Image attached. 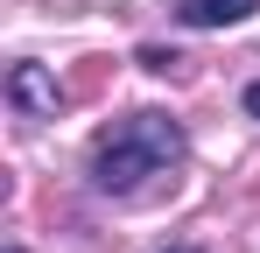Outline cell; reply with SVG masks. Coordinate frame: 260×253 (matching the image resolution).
<instances>
[{"mask_svg":"<svg viewBox=\"0 0 260 253\" xmlns=\"http://www.w3.org/2000/svg\"><path fill=\"white\" fill-rule=\"evenodd\" d=\"M99 84H106V56H91L85 71H78V78H71V99H91V91H99Z\"/></svg>","mask_w":260,"mask_h":253,"instance_id":"cell-4","label":"cell"},{"mask_svg":"<svg viewBox=\"0 0 260 253\" xmlns=\"http://www.w3.org/2000/svg\"><path fill=\"white\" fill-rule=\"evenodd\" d=\"M260 0H176V14L190 21V28H232V21H246Z\"/></svg>","mask_w":260,"mask_h":253,"instance_id":"cell-3","label":"cell"},{"mask_svg":"<svg viewBox=\"0 0 260 253\" xmlns=\"http://www.w3.org/2000/svg\"><path fill=\"white\" fill-rule=\"evenodd\" d=\"M141 71H183V56L162 49V42H148V49H141Z\"/></svg>","mask_w":260,"mask_h":253,"instance_id":"cell-5","label":"cell"},{"mask_svg":"<svg viewBox=\"0 0 260 253\" xmlns=\"http://www.w3.org/2000/svg\"><path fill=\"white\" fill-rule=\"evenodd\" d=\"M7 99H14L21 120H56V113L71 106V84H56L43 64H14V71H7Z\"/></svg>","mask_w":260,"mask_h":253,"instance_id":"cell-2","label":"cell"},{"mask_svg":"<svg viewBox=\"0 0 260 253\" xmlns=\"http://www.w3.org/2000/svg\"><path fill=\"white\" fill-rule=\"evenodd\" d=\"M183 162V126L169 113H127V120H113L99 134V148H91V183L106 190V197H134L148 176H162V169Z\"/></svg>","mask_w":260,"mask_h":253,"instance_id":"cell-1","label":"cell"},{"mask_svg":"<svg viewBox=\"0 0 260 253\" xmlns=\"http://www.w3.org/2000/svg\"><path fill=\"white\" fill-rule=\"evenodd\" d=\"M246 113H253V120H260V84H246Z\"/></svg>","mask_w":260,"mask_h":253,"instance_id":"cell-6","label":"cell"}]
</instances>
